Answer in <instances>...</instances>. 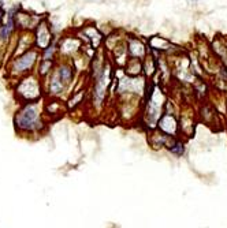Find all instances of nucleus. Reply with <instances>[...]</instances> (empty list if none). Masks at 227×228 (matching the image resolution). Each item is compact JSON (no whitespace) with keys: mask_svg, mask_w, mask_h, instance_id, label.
Returning <instances> with one entry per match:
<instances>
[{"mask_svg":"<svg viewBox=\"0 0 227 228\" xmlns=\"http://www.w3.org/2000/svg\"><path fill=\"white\" fill-rule=\"evenodd\" d=\"M36 118H37V113H36L34 108H27L21 115V118H19V123H21V126H24V127H32Z\"/></svg>","mask_w":227,"mask_h":228,"instance_id":"f257e3e1","label":"nucleus"},{"mask_svg":"<svg viewBox=\"0 0 227 228\" xmlns=\"http://www.w3.org/2000/svg\"><path fill=\"white\" fill-rule=\"evenodd\" d=\"M34 57H36V54H34V52L26 54L24 57H21V59L18 60L17 67L19 68V70H26V68L29 67V66H32V63L34 62Z\"/></svg>","mask_w":227,"mask_h":228,"instance_id":"f03ea898","label":"nucleus"}]
</instances>
